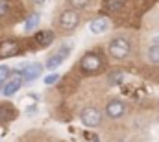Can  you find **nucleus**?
I'll list each match as a JSON object with an SVG mask.
<instances>
[{
    "mask_svg": "<svg viewBox=\"0 0 159 142\" xmlns=\"http://www.w3.org/2000/svg\"><path fill=\"white\" fill-rule=\"evenodd\" d=\"M69 54H70V46H69V44H63L57 52H54V54L46 59V69L56 70L57 67H61V65H63V61L69 57Z\"/></svg>",
    "mask_w": 159,
    "mask_h": 142,
    "instance_id": "obj_6",
    "label": "nucleus"
},
{
    "mask_svg": "<svg viewBox=\"0 0 159 142\" xmlns=\"http://www.w3.org/2000/svg\"><path fill=\"white\" fill-rule=\"evenodd\" d=\"M124 2H126V0H106V9H107L109 13H117V11L122 9Z\"/></svg>",
    "mask_w": 159,
    "mask_h": 142,
    "instance_id": "obj_15",
    "label": "nucleus"
},
{
    "mask_svg": "<svg viewBox=\"0 0 159 142\" xmlns=\"http://www.w3.org/2000/svg\"><path fill=\"white\" fill-rule=\"evenodd\" d=\"M19 52H20V44L17 41L7 39V41H2L0 42V57H13Z\"/></svg>",
    "mask_w": 159,
    "mask_h": 142,
    "instance_id": "obj_9",
    "label": "nucleus"
},
{
    "mask_svg": "<svg viewBox=\"0 0 159 142\" xmlns=\"http://www.w3.org/2000/svg\"><path fill=\"white\" fill-rule=\"evenodd\" d=\"M34 2H35V4H43V2H44V0H34Z\"/></svg>",
    "mask_w": 159,
    "mask_h": 142,
    "instance_id": "obj_21",
    "label": "nucleus"
},
{
    "mask_svg": "<svg viewBox=\"0 0 159 142\" xmlns=\"http://www.w3.org/2000/svg\"><path fill=\"white\" fill-rule=\"evenodd\" d=\"M39 13H32L28 19H26V22H24V30L26 32H34L37 26H39Z\"/></svg>",
    "mask_w": 159,
    "mask_h": 142,
    "instance_id": "obj_14",
    "label": "nucleus"
},
{
    "mask_svg": "<svg viewBox=\"0 0 159 142\" xmlns=\"http://www.w3.org/2000/svg\"><path fill=\"white\" fill-rule=\"evenodd\" d=\"M9 76H11V69L6 67V65H0V89H2V85L7 81Z\"/></svg>",
    "mask_w": 159,
    "mask_h": 142,
    "instance_id": "obj_16",
    "label": "nucleus"
},
{
    "mask_svg": "<svg viewBox=\"0 0 159 142\" xmlns=\"http://www.w3.org/2000/svg\"><path fill=\"white\" fill-rule=\"evenodd\" d=\"M80 20H81V17H80L78 9L69 7V9H63V11H61V15H59V19H57V26H59L61 32L70 33V32H74L80 26Z\"/></svg>",
    "mask_w": 159,
    "mask_h": 142,
    "instance_id": "obj_3",
    "label": "nucleus"
},
{
    "mask_svg": "<svg viewBox=\"0 0 159 142\" xmlns=\"http://www.w3.org/2000/svg\"><path fill=\"white\" fill-rule=\"evenodd\" d=\"M22 83H24V79H22L20 72H15V74H11V76L7 78V81L2 85L0 92H2L4 96H13V94L22 87Z\"/></svg>",
    "mask_w": 159,
    "mask_h": 142,
    "instance_id": "obj_7",
    "label": "nucleus"
},
{
    "mask_svg": "<svg viewBox=\"0 0 159 142\" xmlns=\"http://www.w3.org/2000/svg\"><path fill=\"white\" fill-rule=\"evenodd\" d=\"M9 9H11L9 2H7V0H0V17H6V15L9 13Z\"/></svg>",
    "mask_w": 159,
    "mask_h": 142,
    "instance_id": "obj_19",
    "label": "nucleus"
},
{
    "mask_svg": "<svg viewBox=\"0 0 159 142\" xmlns=\"http://www.w3.org/2000/svg\"><path fill=\"white\" fill-rule=\"evenodd\" d=\"M128 107H126V102L120 100V98H113L106 104V116L109 120H120L124 114H126Z\"/></svg>",
    "mask_w": 159,
    "mask_h": 142,
    "instance_id": "obj_5",
    "label": "nucleus"
},
{
    "mask_svg": "<svg viewBox=\"0 0 159 142\" xmlns=\"http://www.w3.org/2000/svg\"><path fill=\"white\" fill-rule=\"evenodd\" d=\"M102 120H104V116H102V113L96 107L87 105L80 111V122L85 127H98L102 124Z\"/></svg>",
    "mask_w": 159,
    "mask_h": 142,
    "instance_id": "obj_4",
    "label": "nucleus"
},
{
    "mask_svg": "<svg viewBox=\"0 0 159 142\" xmlns=\"http://www.w3.org/2000/svg\"><path fill=\"white\" fill-rule=\"evenodd\" d=\"M104 67H106V61H104V57L98 52H87L80 59V69H81L83 74H87V76L100 74V72L104 70Z\"/></svg>",
    "mask_w": 159,
    "mask_h": 142,
    "instance_id": "obj_2",
    "label": "nucleus"
},
{
    "mask_svg": "<svg viewBox=\"0 0 159 142\" xmlns=\"http://www.w3.org/2000/svg\"><path fill=\"white\" fill-rule=\"evenodd\" d=\"M15 116H17V111L9 105V104L0 105V122H9V120H13Z\"/></svg>",
    "mask_w": 159,
    "mask_h": 142,
    "instance_id": "obj_11",
    "label": "nucleus"
},
{
    "mask_svg": "<svg viewBox=\"0 0 159 142\" xmlns=\"http://www.w3.org/2000/svg\"><path fill=\"white\" fill-rule=\"evenodd\" d=\"M69 2H70V6L74 9H83V7H87L91 4V0H69Z\"/></svg>",
    "mask_w": 159,
    "mask_h": 142,
    "instance_id": "obj_18",
    "label": "nucleus"
},
{
    "mask_svg": "<svg viewBox=\"0 0 159 142\" xmlns=\"http://www.w3.org/2000/svg\"><path fill=\"white\" fill-rule=\"evenodd\" d=\"M124 79V72H111L109 74V83L111 85H120Z\"/></svg>",
    "mask_w": 159,
    "mask_h": 142,
    "instance_id": "obj_17",
    "label": "nucleus"
},
{
    "mask_svg": "<svg viewBox=\"0 0 159 142\" xmlns=\"http://www.w3.org/2000/svg\"><path fill=\"white\" fill-rule=\"evenodd\" d=\"M41 72H43V65L41 63H28V65H24L20 69V76H22L24 81H34V79H37L41 76Z\"/></svg>",
    "mask_w": 159,
    "mask_h": 142,
    "instance_id": "obj_8",
    "label": "nucleus"
},
{
    "mask_svg": "<svg viewBox=\"0 0 159 142\" xmlns=\"http://www.w3.org/2000/svg\"><path fill=\"white\" fill-rule=\"evenodd\" d=\"M57 81H59V74H57V72L44 78V83H46V85H54V83H57Z\"/></svg>",
    "mask_w": 159,
    "mask_h": 142,
    "instance_id": "obj_20",
    "label": "nucleus"
},
{
    "mask_svg": "<svg viewBox=\"0 0 159 142\" xmlns=\"http://www.w3.org/2000/svg\"><path fill=\"white\" fill-rule=\"evenodd\" d=\"M146 59H148L150 65H159V42L152 44V46L148 48V52H146Z\"/></svg>",
    "mask_w": 159,
    "mask_h": 142,
    "instance_id": "obj_12",
    "label": "nucleus"
},
{
    "mask_svg": "<svg viewBox=\"0 0 159 142\" xmlns=\"http://www.w3.org/2000/svg\"><path fill=\"white\" fill-rule=\"evenodd\" d=\"M34 41H37L39 46H46V44H50L54 41V33L52 32H39V33H35Z\"/></svg>",
    "mask_w": 159,
    "mask_h": 142,
    "instance_id": "obj_13",
    "label": "nucleus"
},
{
    "mask_svg": "<svg viewBox=\"0 0 159 142\" xmlns=\"http://www.w3.org/2000/svg\"><path fill=\"white\" fill-rule=\"evenodd\" d=\"M107 54L115 61H124L131 54V41L126 35H117L107 42Z\"/></svg>",
    "mask_w": 159,
    "mask_h": 142,
    "instance_id": "obj_1",
    "label": "nucleus"
},
{
    "mask_svg": "<svg viewBox=\"0 0 159 142\" xmlns=\"http://www.w3.org/2000/svg\"><path fill=\"white\" fill-rule=\"evenodd\" d=\"M107 28H109V20H107L106 17H98V19H94V20L89 24V30H91V33H94V35H100V33L107 32Z\"/></svg>",
    "mask_w": 159,
    "mask_h": 142,
    "instance_id": "obj_10",
    "label": "nucleus"
}]
</instances>
